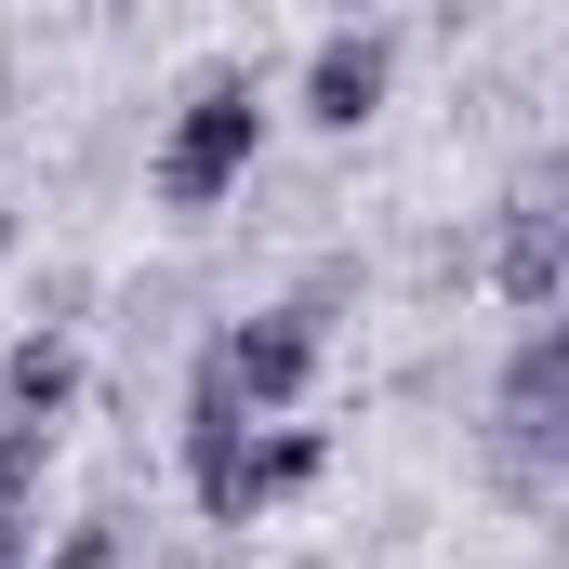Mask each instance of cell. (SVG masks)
I'll list each match as a JSON object with an SVG mask.
<instances>
[{
	"mask_svg": "<svg viewBox=\"0 0 569 569\" xmlns=\"http://www.w3.org/2000/svg\"><path fill=\"white\" fill-rule=\"evenodd\" d=\"M252 172H266V80H252V67H199V80H186V107L159 120L146 199L199 226V212H226Z\"/></svg>",
	"mask_w": 569,
	"mask_h": 569,
	"instance_id": "1",
	"label": "cell"
},
{
	"mask_svg": "<svg viewBox=\"0 0 569 569\" xmlns=\"http://www.w3.org/2000/svg\"><path fill=\"white\" fill-rule=\"evenodd\" d=\"M557 463H569V318L543 305L490 371V490L517 517H557Z\"/></svg>",
	"mask_w": 569,
	"mask_h": 569,
	"instance_id": "2",
	"label": "cell"
},
{
	"mask_svg": "<svg viewBox=\"0 0 569 569\" xmlns=\"http://www.w3.org/2000/svg\"><path fill=\"white\" fill-rule=\"evenodd\" d=\"M199 358L226 371V398H239L252 425H279V411H305V398H318V371H331V318L279 291V305H252V318H226V331H212Z\"/></svg>",
	"mask_w": 569,
	"mask_h": 569,
	"instance_id": "3",
	"label": "cell"
},
{
	"mask_svg": "<svg viewBox=\"0 0 569 569\" xmlns=\"http://www.w3.org/2000/svg\"><path fill=\"white\" fill-rule=\"evenodd\" d=\"M172 463H186V503L212 517V530H252L266 503H252V411L226 398V371L199 358L186 371V411H172Z\"/></svg>",
	"mask_w": 569,
	"mask_h": 569,
	"instance_id": "4",
	"label": "cell"
},
{
	"mask_svg": "<svg viewBox=\"0 0 569 569\" xmlns=\"http://www.w3.org/2000/svg\"><path fill=\"white\" fill-rule=\"evenodd\" d=\"M477 279L503 291L517 318H543L569 291V212H557V159H530L517 186H503V212H490V252H477Z\"/></svg>",
	"mask_w": 569,
	"mask_h": 569,
	"instance_id": "5",
	"label": "cell"
},
{
	"mask_svg": "<svg viewBox=\"0 0 569 569\" xmlns=\"http://www.w3.org/2000/svg\"><path fill=\"white\" fill-rule=\"evenodd\" d=\"M385 93H398V40H385L371 13H345V27L305 53V93H291V107H305V133H371Z\"/></svg>",
	"mask_w": 569,
	"mask_h": 569,
	"instance_id": "6",
	"label": "cell"
},
{
	"mask_svg": "<svg viewBox=\"0 0 569 569\" xmlns=\"http://www.w3.org/2000/svg\"><path fill=\"white\" fill-rule=\"evenodd\" d=\"M67 411H80V345L67 331H13L0 345V425H53L67 437Z\"/></svg>",
	"mask_w": 569,
	"mask_h": 569,
	"instance_id": "7",
	"label": "cell"
},
{
	"mask_svg": "<svg viewBox=\"0 0 569 569\" xmlns=\"http://www.w3.org/2000/svg\"><path fill=\"white\" fill-rule=\"evenodd\" d=\"M318 477H331V425H252V503H305V490H318Z\"/></svg>",
	"mask_w": 569,
	"mask_h": 569,
	"instance_id": "8",
	"label": "cell"
},
{
	"mask_svg": "<svg viewBox=\"0 0 569 569\" xmlns=\"http://www.w3.org/2000/svg\"><path fill=\"white\" fill-rule=\"evenodd\" d=\"M40 569H146V543H133L120 503H93V517H67V530L40 543Z\"/></svg>",
	"mask_w": 569,
	"mask_h": 569,
	"instance_id": "9",
	"label": "cell"
},
{
	"mask_svg": "<svg viewBox=\"0 0 569 569\" xmlns=\"http://www.w3.org/2000/svg\"><path fill=\"white\" fill-rule=\"evenodd\" d=\"M53 477V425H0V503H40Z\"/></svg>",
	"mask_w": 569,
	"mask_h": 569,
	"instance_id": "10",
	"label": "cell"
},
{
	"mask_svg": "<svg viewBox=\"0 0 569 569\" xmlns=\"http://www.w3.org/2000/svg\"><path fill=\"white\" fill-rule=\"evenodd\" d=\"M0 569H40V517L27 503H0Z\"/></svg>",
	"mask_w": 569,
	"mask_h": 569,
	"instance_id": "11",
	"label": "cell"
},
{
	"mask_svg": "<svg viewBox=\"0 0 569 569\" xmlns=\"http://www.w3.org/2000/svg\"><path fill=\"white\" fill-rule=\"evenodd\" d=\"M13 239H27V212H13V199H0V266H13Z\"/></svg>",
	"mask_w": 569,
	"mask_h": 569,
	"instance_id": "12",
	"label": "cell"
},
{
	"mask_svg": "<svg viewBox=\"0 0 569 569\" xmlns=\"http://www.w3.org/2000/svg\"><path fill=\"white\" fill-rule=\"evenodd\" d=\"M463 13H490V0H450V27H463Z\"/></svg>",
	"mask_w": 569,
	"mask_h": 569,
	"instance_id": "13",
	"label": "cell"
},
{
	"mask_svg": "<svg viewBox=\"0 0 569 569\" xmlns=\"http://www.w3.org/2000/svg\"><path fill=\"white\" fill-rule=\"evenodd\" d=\"M331 13H358V0H331Z\"/></svg>",
	"mask_w": 569,
	"mask_h": 569,
	"instance_id": "14",
	"label": "cell"
}]
</instances>
